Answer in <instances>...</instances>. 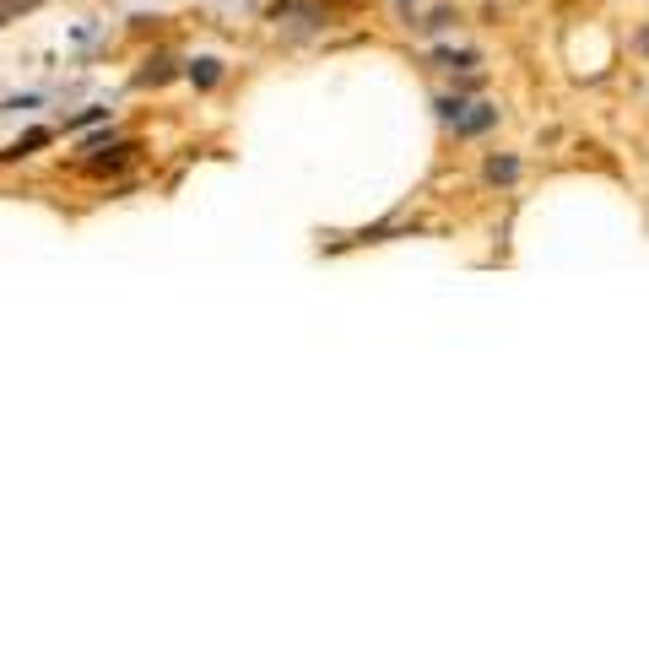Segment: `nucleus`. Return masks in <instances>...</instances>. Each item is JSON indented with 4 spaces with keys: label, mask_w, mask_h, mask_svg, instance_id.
Returning a JSON list of instances; mask_svg holds the SVG:
<instances>
[{
    "label": "nucleus",
    "mask_w": 649,
    "mask_h": 649,
    "mask_svg": "<svg viewBox=\"0 0 649 649\" xmlns=\"http://www.w3.org/2000/svg\"><path fill=\"white\" fill-rule=\"evenodd\" d=\"M487 184H514L520 179V157H487Z\"/></svg>",
    "instance_id": "nucleus-1"
},
{
    "label": "nucleus",
    "mask_w": 649,
    "mask_h": 649,
    "mask_svg": "<svg viewBox=\"0 0 649 649\" xmlns=\"http://www.w3.org/2000/svg\"><path fill=\"white\" fill-rule=\"evenodd\" d=\"M190 82H195V87H217V82H222V60H211V55L190 60Z\"/></svg>",
    "instance_id": "nucleus-2"
},
{
    "label": "nucleus",
    "mask_w": 649,
    "mask_h": 649,
    "mask_svg": "<svg viewBox=\"0 0 649 649\" xmlns=\"http://www.w3.org/2000/svg\"><path fill=\"white\" fill-rule=\"evenodd\" d=\"M493 119H498V109H487V103H476V114H460V136H482V130L487 125H493Z\"/></svg>",
    "instance_id": "nucleus-3"
},
{
    "label": "nucleus",
    "mask_w": 649,
    "mask_h": 649,
    "mask_svg": "<svg viewBox=\"0 0 649 649\" xmlns=\"http://www.w3.org/2000/svg\"><path fill=\"white\" fill-rule=\"evenodd\" d=\"M174 76H179V71H174V60H152L147 71L136 76V87H163V82H174Z\"/></svg>",
    "instance_id": "nucleus-4"
},
{
    "label": "nucleus",
    "mask_w": 649,
    "mask_h": 649,
    "mask_svg": "<svg viewBox=\"0 0 649 649\" xmlns=\"http://www.w3.org/2000/svg\"><path fill=\"white\" fill-rule=\"evenodd\" d=\"M439 65H444V71H471L476 55H471V49H439Z\"/></svg>",
    "instance_id": "nucleus-5"
},
{
    "label": "nucleus",
    "mask_w": 649,
    "mask_h": 649,
    "mask_svg": "<svg viewBox=\"0 0 649 649\" xmlns=\"http://www.w3.org/2000/svg\"><path fill=\"white\" fill-rule=\"evenodd\" d=\"M44 6V0H0V28H6V22H17L22 11H38Z\"/></svg>",
    "instance_id": "nucleus-6"
},
{
    "label": "nucleus",
    "mask_w": 649,
    "mask_h": 649,
    "mask_svg": "<svg viewBox=\"0 0 649 649\" xmlns=\"http://www.w3.org/2000/svg\"><path fill=\"white\" fill-rule=\"evenodd\" d=\"M130 157V147H109V157H92L87 163V174H109V168H119Z\"/></svg>",
    "instance_id": "nucleus-7"
},
{
    "label": "nucleus",
    "mask_w": 649,
    "mask_h": 649,
    "mask_svg": "<svg viewBox=\"0 0 649 649\" xmlns=\"http://www.w3.org/2000/svg\"><path fill=\"white\" fill-rule=\"evenodd\" d=\"M314 22H320V6H298V11H293V28H287V33L303 38V33L314 28Z\"/></svg>",
    "instance_id": "nucleus-8"
},
{
    "label": "nucleus",
    "mask_w": 649,
    "mask_h": 649,
    "mask_svg": "<svg viewBox=\"0 0 649 649\" xmlns=\"http://www.w3.org/2000/svg\"><path fill=\"white\" fill-rule=\"evenodd\" d=\"M471 103L466 98H439V119H449V125H460V114H466Z\"/></svg>",
    "instance_id": "nucleus-9"
},
{
    "label": "nucleus",
    "mask_w": 649,
    "mask_h": 649,
    "mask_svg": "<svg viewBox=\"0 0 649 649\" xmlns=\"http://www.w3.org/2000/svg\"><path fill=\"white\" fill-rule=\"evenodd\" d=\"M449 22H455V11H433V17L422 22V28H428V33H439V28H449Z\"/></svg>",
    "instance_id": "nucleus-10"
},
{
    "label": "nucleus",
    "mask_w": 649,
    "mask_h": 649,
    "mask_svg": "<svg viewBox=\"0 0 649 649\" xmlns=\"http://www.w3.org/2000/svg\"><path fill=\"white\" fill-rule=\"evenodd\" d=\"M633 44H639V55H649V28H639V38H633Z\"/></svg>",
    "instance_id": "nucleus-11"
}]
</instances>
